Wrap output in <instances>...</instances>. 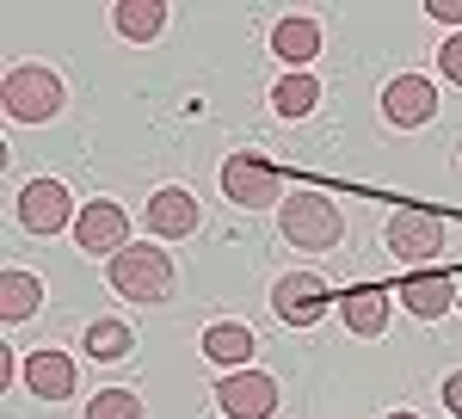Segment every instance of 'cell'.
I'll return each instance as SVG.
<instances>
[{
  "instance_id": "cell-20",
  "label": "cell",
  "mask_w": 462,
  "mask_h": 419,
  "mask_svg": "<svg viewBox=\"0 0 462 419\" xmlns=\"http://www.w3.org/2000/svg\"><path fill=\"white\" fill-rule=\"evenodd\" d=\"M130 351H136V333H130L124 321H93V327H87V358L117 364V358H130Z\"/></svg>"
},
{
  "instance_id": "cell-10",
  "label": "cell",
  "mask_w": 462,
  "mask_h": 419,
  "mask_svg": "<svg viewBox=\"0 0 462 419\" xmlns=\"http://www.w3.org/2000/svg\"><path fill=\"white\" fill-rule=\"evenodd\" d=\"M383 117H389L394 130H420L438 117V87H431L426 74H394L389 87H383Z\"/></svg>"
},
{
  "instance_id": "cell-22",
  "label": "cell",
  "mask_w": 462,
  "mask_h": 419,
  "mask_svg": "<svg viewBox=\"0 0 462 419\" xmlns=\"http://www.w3.org/2000/svg\"><path fill=\"white\" fill-rule=\"evenodd\" d=\"M438 74H444L450 87H462V32L444 37V50H438Z\"/></svg>"
},
{
  "instance_id": "cell-23",
  "label": "cell",
  "mask_w": 462,
  "mask_h": 419,
  "mask_svg": "<svg viewBox=\"0 0 462 419\" xmlns=\"http://www.w3.org/2000/svg\"><path fill=\"white\" fill-rule=\"evenodd\" d=\"M431 19H444V25H462V0H426Z\"/></svg>"
},
{
  "instance_id": "cell-7",
  "label": "cell",
  "mask_w": 462,
  "mask_h": 419,
  "mask_svg": "<svg viewBox=\"0 0 462 419\" xmlns=\"http://www.w3.org/2000/svg\"><path fill=\"white\" fill-rule=\"evenodd\" d=\"M74 198L62 179H32L25 191H19V222H25V235H62L74 228Z\"/></svg>"
},
{
  "instance_id": "cell-19",
  "label": "cell",
  "mask_w": 462,
  "mask_h": 419,
  "mask_svg": "<svg viewBox=\"0 0 462 419\" xmlns=\"http://www.w3.org/2000/svg\"><path fill=\"white\" fill-rule=\"evenodd\" d=\"M320 105V80L315 74H284V80H278V87H272V111H278V117H309V111H315Z\"/></svg>"
},
{
  "instance_id": "cell-1",
  "label": "cell",
  "mask_w": 462,
  "mask_h": 419,
  "mask_svg": "<svg viewBox=\"0 0 462 419\" xmlns=\"http://www.w3.org/2000/svg\"><path fill=\"white\" fill-rule=\"evenodd\" d=\"M278 235L290 247H302V253H333V247L346 241V216L320 191H290L284 204H278Z\"/></svg>"
},
{
  "instance_id": "cell-3",
  "label": "cell",
  "mask_w": 462,
  "mask_h": 419,
  "mask_svg": "<svg viewBox=\"0 0 462 419\" xmlns=\"http://www.w3.org/2000/svg\"><path fill=\"white\" fill-rule=\"evenodd\" d=\"M111 290L130 303H167L173 296V259L161 247H124L111 259Z\"/></svg>"
},
{
  "instance_id": "cell-6",
  "label": "cell",
  "mask_w": 462,
  "mask_h": 419,
  "mask_svg": "<svg viewBox=\"0 0 462 419\" xmlns=\"http://www.w3.org/2000/svg\"><path fill=\"white\" fill-rule=\"evenodd\" d=\"M74 247L93 253V259H117L130 247V216H124V204H111V198L80 204V216H74Z\"/></svg>"
},
{
  "instance_id": "cell-21",
  "label": "cell",
  "mask_w": 462,
  "mask_h": 419,
  "mask_svg": "<svg viewBox=\"0 0 462 419\" xmlns=\"http://www.w3.org/2000/svg\"><path fill=\"white\" fill-rule=\"evenodd\" d=\"M87 419H148V407H143L136 388H99L87 401Z\"/></svg>"
},
{
  "instance_id": "cell-24",
  "label": "cell",
  "mask_w": 462,
  "mask_h": 419,
  "mask_svg": "<svg viewBox=\"0 0 462 419\" xmlns=\"http://www.w3.org/2000/svg\"><path fill=\"white\" fill-rule=\"evenodd\" d=\"M444 407L462 419V370H450V377H444Z\"/></svg>"
},
{
  "instance_id": "cell-4",
  "label": "cell",
  "mask_w": 462,
  "mask_h": 419,
  "mask_svg": "<svg viewBox=\"0 0 462 419\" xmlns=\"http://www.w3.org/2000/svg\"><path fill=\"white\" fill-rule=\"evenodd\" d=\"M389 253L394 259H407V265H431L438 253H444V216L426 204H401L389 210Z\"/></svg>"
},
{
  "instance_id": "cell-12",
  "label": "cell",
  "mask_w": 462,
  "mask_h": 419,
  "mask_svg": "<svg viewBox=\"0 0 462 419\" xmlns=\"http://www.w3.org/2000/svg\"><path fill=\"white\" fill-rule=\"evenodd\" d=\"M389 314H394V303H389L383 284H352V290H339V321L352 327L357 340H383V333H389Z\"/></svg>"
},
{
  "instance_id": "cell-15",
  "label": "cell",
  "mask_w": 462,
  "mask_h": 419,
  "mask_svg": "<svg viewBox=\"0 0 462 419\" xmlns=\"http://www.w3.org/2000/svg\"><path fill=\"white\" fill-rule=\"evenodd\" d=\"M253 327H241V321H216V327H204V358L210 364H222V370H247L253 358Z\"/></svg>"
},
{
  "instance_id": "cell-8",
  "label": "cell",
  "mask_w": 462,
  "mask_h": 419,
  "mask_svg": "<svg viewBox=\"0 0 462 419\" xmlns=\"http://www.w3.org/2000/svg\"><path fill=\"white\" fill-rule=\"evenodd\" d=\"M216 407L228 419H272L278 414V377H265V370H228L216 383Z\"/></svg>"
},
{
  "instance_id": "cell-14",
  "label": "cell",
  "mask_w": 462,
  "mask_h": 419,
  "mask_svg": "<svg viewBox=\"0 0 462 419\" xmlns=\"http://www.w3.org/2000/svg\"><path fill=\"white\" fill-rule=\"evenodd\" d=\"M401 303L420 314V321H438V314L457 309V284L444 278V272H431V265H420L413 278H401Z\"/></svg>"
},
{
  "instance_id": "cell-18",
  "label": "cell",
  "mask_w": 462,
  "mask_h": 419,
  "mask_svg": "<svg viewBox=\"0 0 462 419\" xmlns=\"http://www.w3.org/2000/svg\"><path fill=\"white\" fill-rule=\"evenodd\" d=\"M272 50H278V62H315L320 56V25L315 19H278V25H272Z\"/></svg>"
},
{
  "instance_id": "cell-11",
  "label": "cell",
  "mask_w": 462,
  "mask_h": 419,
  "mask_svg": "<svg viewBox=\"0 0 462 419\" xmlns=\"http://www.w3.org/2000/svg\"><path fill=\"white\" fill-rule=\"evenodd\" d=\"M143 222H148V235H161V241H185V235H198L204 210H198V198H191L185 185H161V191L148 198Z\"/></svg>"
},
{
  "instance_id": "cell-13",
  "label": "cell",
  "mask_w": 462,
  "mask_h": 419,
  "mask_svg": "<svg viewBox=\"0 0 462 419\" xmlns=\"http://www.w3.org/2000/svg\"><path fill=\"white\" fill-rule=\"evenodd\" d=\"M74 358L69 351H32L25 358V388H32L37 401H69L74 395Z\"/></svg>"
},
{
  "instance_id": "cell-9",
  "label": "cell",
  "mask_w": 462,
  "mask_h": 419,
  "mask_svg": "<svg viewBox=\"0 0 462 419\" xmlns=\"http://www.w3.org/2000/svg\"><path fill=\"white\" fill-rule=\"evenodd\" d=\"M327 303H333V290H327L315 272H284V278L272 284V314H278L284 327H320Z\"/></svg>"
},
{
  "instance_id": "cell-17",
  "label": "cell",
  "mask_w": 462,
  "mask_h": 419,
  "mask_svg": "<svg viewBox=\"0 0 462 419\" xmlns=\"http://www.w3.org/2000/svg\"><path fill=\"white\" fill-rule=\"evenodd\" d=\"M111 25H117V37H130V43H154V37L167 32V6L161 0H117L111 6Z\"/></svg>"
},
{
  "instance_id": "cell-5",
  "label": "cell",
  "mask_w": 462,
  "mask_h": 419,
  "mask_svg": "<svg viewBox=\"0 0 462 419\" xmlns=\"http://www.w3.org/2000/svg\"><path fill=\"white\" fill-rule=\"evenodd\" d=\"M222 198L241 210H272V204H284V173L272 161H259V154H228L222 161Z\"/></svg>"
},
{
  "instance_id": "cell-25",
  "label": "cell",
  "mask_w": 462,
  "mask_h": 419,
  "mask_svg": "<svg viewBox=\"0 0 462 419\" xmlns=\"http://www.w3.org/2000/svg\"><path fill=\"white\" fill-rule=\"evenodd\" d=\"M389 419H420V414H389Z\"/></svg>"
},
{
  "instance_id": "cell-16",
  "label": "cell",
  "mask_w": 462,
  "mask_h": 419,
  "mask_svg": "<svg viewBox=\"0 0 462 419\" xmlns=\"http://www.w3.org/2000/svg\"><path fill=\"white\" fill-rule=\"evenodd\" d=\"M37 309H43V278L13 265V272L0 278V321H6V327H19V321H32Z\"/></svg>"
},
{
  "instance_id": "cell-2",
  "label": "cell",
  "mask_w": 462,
  "mask_h": 419,
  "mask_svg": "<svg viewBox=\"0 0 462 419\" xmlns=\"http://www.w3.org/2000/svg\"><path fill=\"white\" fill-rule=\"evenodd\" d=\"M0 99H6V117L13 124H50L62 111V74L43 69V62H19V69L6 74Z\"/></svg>"
}]
</instances>
